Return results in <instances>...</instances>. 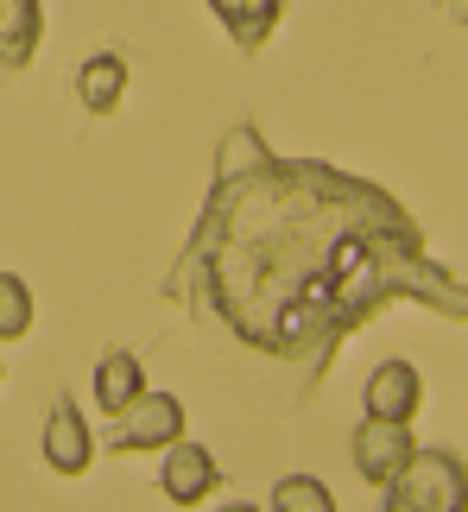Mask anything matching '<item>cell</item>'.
Returning <instances> with one entry per match:
<instances>
[{
	"label": "cell",
	"instance_id": "cell-5",
	"mask_svg": "<svg viewBox=\"0 0 468 512\" xmlns=\"http://www.w3.org/2000/svg\"><path fill=\"white\" fill-rule=\"evenodd\" d=\"M159 487H165V500H171V506H203V500L222 487V462H216V449H203V443L178 437V443L165 449V462H159Z\"/></svg>",
	"mask_w": 468,
	"mask_h": 512
},
{
	"label": "cell",
	"instance_id": "cell-16",
	"mask_svg": "<svg viewBox=\"0 0 468 512\" xmlns=\"http://www.w3.org/2000/svg\"><path fill=\"white\" fill-rule=\"evenodd\" d=\"M0 380H7V361H0Z\"/></svg>",
	"mask_w": 468,
	"mask_h": 512
},
{
	"label": "cell",
	"instance_id": "cell-9",
	"mask_svg": "<svg viewBox=\"0 0 468 512\" xmlns=\"http://www.w3.org/2000/svg\"><path fill=\"white\" fill-rule=\"evenodd\" d=\"M45 38V7L38 0H0V70H26Z\"/></svg>",
	"mask_w": 468,
	"mask_h": 512
},
{
	"label": "cell",
	"instance_id": "cell-10",
	"mask_svg": "<svg viewBox=\"0 0 468 512\" xmlns=\"http://www.w3.org/2000/svg\"><path fill=\"white\" fill-rule=\"evenodd\" d=\"M209 13L222 19V32L234 38L241 51H260L285 19V0H209Z\"/></svg>",
	"mask_w": 468,
	"mask_h": 512
},
{
	"label": "cell",
	"instance_id": "cell-8",
	"mask_svg": "<svg viewBox=\"0 0 468 512\" xmlns=\"http://www.w3.org/2000/svg\"><path fill=\"white\" fill-rule=\"evenodd\" d=\"M127 95V57L121 51H89L83 64H76V102L89 114H114Z\"/></svg>",
	"mask_w": 468,
	"mask_h": 512
},
{
	"label": "cell",
	"instance_id": "cell-11",
	"mask_svg": "<svg viewBox=\"0 0 468 512\" xmlns=\"http://www.w3.org/2000/svg\"><path fill=\"white\" fill-rule=\"evenodd\" d=\"M140 392H146V367H140V354L108 348L102 361H95V405H102L108 418H121V411L140 399Z\"/></svg>",
	"mask_w": 468,
	"mask_h": 512
},
{
	"label": "cell",
	"instance_id": "cell-2",
	"mask_svg": "<svg viewBox=\"0 0 468 512\" xmlns=\"http://www.w3.org/2000/svg\"><path fill=\"white\" fill-rule=\"evenodd\" d=\"M380 512H468V462L456 449H412V462L380 487Z\"/></svg>",
	"mask_w": 468,
	"mask_h": 512
},
{
	"label": "cell",
	"instance_id": "cell-15",
	"mask_svg": "<svg viewBox=\"0 0 468 512\" xmlns=\"http://www.w3.org/2000/svg\"><path fill=\"white\" fill-rule=\"evenodd\" d=\"M216 512H266V506H253V500H228V506H216Z\"/></svg>",
	"mask_w": 468,
	"mask_h": 512
},
{
	"label": "cell",
	"instance_id": "cell-13",
	"mask_svg": "<svg viewBox=\"0 0 468 512\" xmlns=\"http://www.w3.org/2000/svg\"><path fill=\"white\" fill-rule=\"evenodd\" d=\"M32 329V285L19 272H0V342H19Z\"/></svg>",
	"mask_w": 468,
	"mask_h": 512
},
{
	"label": "cell",
	"instance_id": "cell-1",
	"mask_svg": "<svg viewBox=\"0 0 468 512\" xmlns=\"http://www.w3.org/2000/svg\"><path fill=\"white\" fill-rule=\"evenodd\" d=\"M165 291L260 361L310 367H329L386 304L468 323V285L431 260L393 196L336 165L285 159L260 127L222 133L216 190Z\"/></svg>",
	"mask_w": 468,
	"mask_h": 512
},
{
	"label": "cell",
	"instance_id": "cell-3",
	"mask_svg": "<svg viewBox=\"0 0 468 512\" xmlns=\"http://www.w3.org/2000/svg\"><path fill=\"white\" fill-rule=\"evenodd\" d=\"M178 437H184V399H178V392H152V386L108 430L114 456H133V449H171Z\"/></svg>",
	"mask_w": 468,
	"mask_h": 512
},
{
	"label": "cell",
	"instance_id": "cell-6",
	"mask_svg": "<svg viewBox=\"0 0 468 512\" xmlns=\"http://www.w3.org/2000/svg\"><path fill=\"white\" fill-rule=\"evenodd\" d=\"M38 449H45V468H51V475H89V462H95L89 418L70 399H57L51 418H45V443H38Z\"/></svg>",
	"mask_w": 468,
	"mask_h": 512
},
{
	"label": "cell",
	"instance_id": "cell-12",
	"mask_svg": "<svg viewBox=\"0 0 468 512\" xmlns=\"http://www.w3.org/2000/svg\"><path fill=\"white\" fill-rule=\"evenodd\" d=\"M272 512H336V494L317 475H285L272 487Z\"/></svg>",
	"mask_w": 468,
	"mask_h": 512
},
{
	"label": "cell",
	"instance_id": "cell-7",
	"mask_svg": "<svg viewBox=\"0 0 468 512\" xmlns=\"http://www.w3.org/2000/svg\"><path fill=\"white\" fill-rule=\"evenodd\" d=\"M367 418H393V424H412L418 405H424V373L412 361H380L367 373Z\"/></svg>",
	"mask_w": 468,
	"mask_h": 512
},
{
	"label": "cell",
	"instance_id": "cell-14",
	"mask_svg": "<svg viewBox=\"0 0 468 512\" xmlns=\"http://www.w3.org/2000/svg\"><path fill=\"white\" fill-rule=\"evenodd\" d=\"M443 7H450V19H456V26H468V0H443Z\"/></svg>",
	"mask_w": 468,
	"mask_h": 512
},
{
	"label": "cell",
	"instance_id": "cell-4",
	"mask_svg": "<svg viewBox=\"0 0 468 512\" xmlns=\"http://www.w3.org/2000/svg\"><path fill=\"white\" fill-rule=\"evenodd\" d=\"M412 424H393V418H361L355 430V443H348V456H355V475L367 487H386L399 475L405 462H412Z\"/></svg>",
	"mask_w": 468,
	"mask_h": 512
}]
</instances>
